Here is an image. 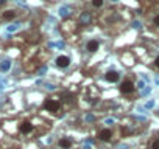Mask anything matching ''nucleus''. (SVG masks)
I'll return each mask as SVG.
<instances>
[{
  "mask_svg": "<svg viewBox=\"0 0 159 149\" xmlns=\"http://www.w3.org/2000/svg\"><path fill=\"white\" fill-rule=\"evenodd\" d=\"M151 149H159V138L153 141V144H151Z\"/></svg>",
  "mask_w": 159,
  "mask_h": 149,
  "instance_id": "11",
  "label": "nucleus"
},
{
  "mask_svg": "<svg viewBox=\"0 0 159 149\" xmlns=\"http://www.w3.org/2000/svg\"><path fill=\"white\" fill-rule=\"evenodd\" d=\"M111 137H112L111 129H102V130L98 132V138H100L102 141H109V140H111Z\"/></svg>",
  "mask_w": 159,
  "mask_h": 149,
  "instance_id": "5",
  "label": "nucleus"
},
{
  "mask_svg": "<svg viewBox=\"0 0 159 149\" xmlns=\"http://www.w3.org/2000/svg\"><path fill=\"white\" fill-rule=\"evenodd\" d=\"M98 47H100L98 40H89V42H88V50H89L91 53H95V51L98 50Z\"/></svg>",
  "mask_w": 159,
  "mask_h": 149,
  "instance_id": "7",
  "label": "nucleus"
},
{
  "mask_svg": "<svg viewBox=\"0 0 159 149\" xmlns=\"http://www.w3.org/2000/svg\"><path fill=\"white\" fill-rule=\"evenodd\" d=\"M56 65L59 67V68H66V67H69L70 65V57L69 56H58L56 57Z\"/></svg>",
  "mask_w": 159,
  "mask_h": 149,
  "instance_id": "4",
  "label": "nucleus"
},
{
  "mask_svg": "<svg viewBox=\"0 0 159 149\" xmlns=\"http://www.w3.org/2000/svg\"><path fill=\"white\" fill-rule=\"evenodd\" d=\"M59 107H61V103L56 101V100H53V98H47L44 101V109L48 110V112H58Z\"/></svg>",
  "mask_w": 159,
  "mask_h": 149,
  "instance_id": "1",
  "label": "nucleus"
},
{
  "mask_svg": "<svg viewBox=\"0 0 159 149\" xmlns=\"http://www.w3.org/2000/svg\"><path fill=\"white\" fill-rule=\"evenodd\" d=\"M105 78H106V81H108V83H117L120 76H119V73H117V71H114V70H109V71L105 74Z\"/></svg>",
  "mask_w": 159,
  "mask_h": 149,
  "instance_id": "6",
  "label": "nucleus"
},
{
  "mask_svg": "<svg viewBox=\"0 0 159 149\" xmlns=\"http://www.w3.org/2000/svg\"><path fill=\"white\" fill-rule=\"evenodd\" d=\"M19 130H20V134L28 135V134L33 132V124H31L30 121H22V123L19 124Z\"/></svg>",
  "mask_w": 159,
  "mask_h": 149,
  "instance_id": "3",
  "label": "nucleus"
},
{
  "mask_svg": "<svg viewBox=\"0 0 159 149\" xmlns=\"http://www.w3.org/2000/svg\"><path fill=\"white\" fill-rule=\"evenodd\" d=\"M154 65H156V67H157V68H159V56H157V57H156V59H154Z\"/></svg>",
  "mask_w": 159,
  "mask_h": 149,
  "instance_id": "13",
  "label": "nucleus"
},
{
  "mask_svg": "<svg viewBox=\"0 0 159 149\" xmlns=\"http://www.w3.org/2000/svg\"><path fill=\"white\" fill-rule=\"evenodd\" d=\"M134 83L133 81H123L122 84H120V92L123 93V95H128V93H133L134 92Z\"/></svg>",
  "mask_w": 159,
  "mask_h": 149,
  "instance_id": "2",
  "label": "nucleus"
},
{
  "mask_svg": "<svg viewBox=\"0 0 159 149\" xmlns=\"http://www.w3.org/2000/svg\"><path fill=\"white\" fill-rule=\"evenodd\" d=\"M16 16H17V14H16V11H5L2 17H3L5 20H13Z\"/></svg>",
  "mask_w": 159,
  "mask_h": 149,
  "instance_id": "8",
  "label": "nucleus"
},
{
  "mask_svg": "<svg viewBox=\"0 0 159 149\" xmlns=\"http://www.w3.org/2000/svg\"><path fill=\"white\" fill-rule=\"evenodd\" d=\"M59 146L64 147V149H69V147L72 146V141H70L69 138H61V140H59Z\"/></svg>",
  "mask_w": 159,
  "mask_h": 149,
  "instance_id": "9",
  "label": "nucleus"
},
{
  "mask_svg": "<svg viewBox=\"0 0 159 149\" xmlns=\"http://www.w3.org/2000/svg\"><path fill=\"white\" fill-rule=\"evenodd\" d=\"M92 5H94L95 8H100V6L103 5V0H92Z\"/></svg>",
  "mask_w": 159,
  "mask_h": 149,
  "instance_id": "10",
  "label": "nucleus"
},
{
  "mask_svg": "<svg viewBox=\"0 0 159 149\" xmlns=\"http://www.w3.org/2000/svg\"><path fill=\"white\" fill-rule=\"evenodd\" d=\"M153 23H154V25L159 28V14H157V16H154V19H153Z\"/></svg>",
  "mask_w": 159,
  "mask_h": 149,
  "instance_id": "12",
  "label": "nucleus"
}]
</instances>
